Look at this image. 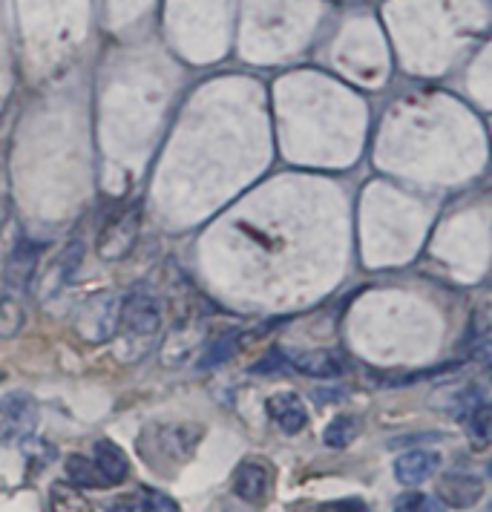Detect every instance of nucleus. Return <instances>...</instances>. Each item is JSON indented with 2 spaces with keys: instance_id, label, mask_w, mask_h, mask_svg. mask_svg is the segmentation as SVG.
I'll return each instance as SVG.
<instances>
[{
  "instance_id": "1a4fd4ad",
  "label": "nucleus",
  "mask_w": 492,
  "mask_h": 512,
  "mask_svg": "<svg viewBox=\"0 0 492 512\" xmlns=\"http://www.w3.org/2000/svg\"><path fill=\"white\" fill-rule=\"evenodd\" d=\"M268 415L285 435L303 432L305 423H308V409L294 392H280V395L268 397Z\"/></svg>"
},
{
  "instance_id": "39448f33",
  "label": "nucleus",
  "mask_w": 492,
  "mask_h": 512,
  "mask_svg": "<svg viewBox=\"0 0 492 512\" xmlns=\"http://www.w3.org/2000/svg\"><path fill=\"white\" fill-rule=\"evenodd\" d=\"M271 489H274V469H271L268 461H262V458H248V461L239 464V469H236L234 475L236 498H242L245 504L259 507V504L268 501Z\"/></svg>"
},
{
  "instance_id": "0eeeda50",
  "label": "nucleus",
  "mask_w": 492,
  "mask_h": 512,
  "mask_svg": "<svg viewBox=\"0 0 492 512\" xmlns=\"http://www.w3.org/2000/svg\"><path fill=\"white\" fill-rule=\"evenodd\" d=\"M438 495L446 507L467 510L484 498V481L478 475H469V472H449L438 484Z\"/></svg>"
},
{
  "instance_id": "f3484780",
  "label": "nucleus",
  "mask_w": 492,
  "mask_h": 512,
  "mask_svg": "<svg viewBox=\"0 0 492 512\" xmlns=\"http://www.w3.org/2000/svg\"><path fill=\"white\" fill-rule=\"evenodd\" d=\"M236 351V334L234 331H228V334H222L216 343H213L208 354L202 357V363H199V369H213V366H222L225 360H231V354Z\"/></svg>"
},
{
  "instance_id": "4468645a",
  "label": "nucleus",
  "mask_w": 492,
  "mask_h": 512,
  "mask_svg": "<svg viewBox=\"0 0 492 512\" xmlns=\"http://www.w3.org/2000/svg\"><path fill=\"white\" fill-rule=\"evenodd\" d=\"M67 478L75 489H95L104 487V478L98 475V469L90 458L84 455H70L67 458Z\"/></svg>"
},
{
  "instance_id": "f257e3e1",
  "label": "nucleus",
  "mask_w": 492,
  "mask_h": 512,
  "mask_svg": "<svg viewBox=\"0 0 492 512\" xmlns=\"http://www.w3.org/2000/svg\"><path fill=\"white\" fill-rule=\"evenodd\" d=\"M116 334L121 340L118 357L121 360H139L162 334V305L156 300L153 288L139 282L127 291V297L118 305Z\"/></svg>"
},
{
  "instance_id": "9d476101",
  "label": "nucleus",
  "mask_w": 492,
  "mask_h": 512,
  "mask_svg": "<svg viewBox=\"0 0 492 512\" xmlns=\"http://www.w3.org/2000/svg\"><path fill=\"white\" fill-rule=\"evenodd\" d=\"M107 512H179V504L159 489L141 487L130 495H118L107 504Z\"/></svg>"
},
{
  "instance_id": "f8f14e48",
  "label": "nucleus",
  "mask_w": 492,
  "mask_h": 512,
  "mask_svg": "<svg viewBox=\"0 0 492 512\" xmlns=\"http://www.w3.org/2000/svg\"><path fill=\"white\" fill-rule=\"evenodd\" d=\"M95 469H98V475L104 478V487H118L124 478H127V472H130V461H127V455L118 449L113 441H98L95 443Z\"/></svg>"
},
{
  "instance_id": "9b49d317",
  "label": "nucleus",
  "mask_w": 492,
  "mask_h": 512,
  "mask_svg": "<svg viewBox=\"0 0 492 512\" xmlns=\"http://www.w3.org/2000/svg\"><path fill=\"white\" fill-rule=\"evenodd\" d=\"M441 466V458L429 449H415V452H406L395 461V478H398L403 487H415L423 484L435 475V469Z\"/></svg>"
},
{
  "instance_id": "2eb2a0df",
  "label": "nucleus",
  "mask_w": 492,
  "mask_h": 512,
  "mask_svg": "<svg viewBox=\"0 0 492 512\" xmlns=\"http://www.w3.org/2000/svg\"><path fill=\"white\" fill-rule=\"evenodd\" d=\"M52 501V512H95L93 504L81 495V489H75L72 484H55L49 492Z\"/></svg>"
},
{
  "instance_id": "7ed1b4c3",
  "label": "nucleus",
  "mask_w": 492,
  "mask_h": 512,
  "mask_svg": "<svg viewBox=\"0 0 492 512\" xmlns=\"http://www.w3.org/2000/svg\"><path fill=\"white\" fill-rule=\"evenodd\" d=\"M38 400L26 392H9L0 397V446L26 441L38 426Z\"/></svg>"
},
{
  "instance_id": "20e7f679",
  "label": "nucleus",
  "mask_w": 492,
  "mask_h": 512,
  "mask_svg": "<svg viewBox=\"0 0 492 512\" xmlns=\"http://www.w3.org/2000/svg\"><path fill=\"white\" fill-rule=\"evenodd\" d=\"M139 231H141V210L130 208L124 213L113 216L104 231L98 236V256L104 262H118L124 256L133 254L136 242H139Z\"/></svg>"
},
{
  "instance_id": "f03ea898",
  "label": "nucleus",
  "mask_w": 492,
  "mask_h": 512,
  "mask_svg": "<svg viewBox=\"0 0 492 512\" xmlns=\"http://www.w3.org/2000/svg\"><path fill=\"white\" fill-rule=\"evenodd\" d=\"M38 251H41L38 245L21 242L9 256L6 280H3V291H0V337H15L24 326L26 288L32 282Z\"/></svg>"
},
{
  "instance_id": "dca6fc26",
  "label": "nucleus",
  "mask_w": 492,
  "mask_h": 512,
  "mask_svg": "<svg viewBox=\"0 0 492 512\" xmlns=\"http://www.w3.org/2000/svg\"><path fill=\"white\" fill-rule=\"evenodd\" d=\"M395 512H446L444 504L423 492H403L395 501Z\"/></svg>"
},
{
  "instance_id": "6e6552de",
  "label": "nucleus",
  "mask_w": 492,
  "mask_h": 512,
  "mask_svg": "<svg viewBox=\"0 0 492 512\" xmlns=\"http://www.w3.org/2000/svg\"><path fill=\"white\" fill-rule=\"evenodd\" d=\"M280 354L282 363H288L291 369L308 374V377H340V372H343V363H340V357L334 351L285 349Z\"/></svg>"
},
{
  "instance_id": "a211bd4d",
  "label": "nucleus",
  "mask_w": 492,
  "mask_h": 512,
  "mask_svg": "<svg viewBox=\"0 0 492 512\" xmlns=\"http://www.w3.org/2000/svg\"><path fill=\"white\" fill-rule=\"evenodd\" d=\"M317 512H369V507L360 498H340V501L323 504Z\"/></svg>"
},
{
  "instance_id": "423d86ee",
  "label": "nucleus",
  "mask_w": 492,
  "mask_h": 512,
  "mask_svg": "<svg viewBox=\"0 0 492 512\" xmlns=\"http://www.w3.org/2000/svg\"><path fill=\"white\" fill-rule=\"evenodd\" d=\"M458 406H461L458 418L464 423L467 435L475 441L478 449H484L487 441H490V403H487V395L478 386H469L467 392L461 395Z\"/></svg>"
},
{
  "instance_id": "ddd939ff",
  "label": "nucleus",
  "mask_w": 492,
  "mask_h": 512,
  "mask_svg": "<svg viewBox=\"0 0 492 512\" xmlns=\"http://www.w3.org/2000/svg\"><path fill=\"white\" fill-rule=\"evenodd\" d=\"M360 432H363V423H360V418H354V415H340V418H334L326 426L323 441H326L328 449H346V446H349Z\"/></svg>"
}]
</instances>
